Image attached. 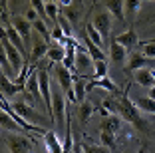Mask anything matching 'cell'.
Masks as SVG:
<instances>
[{"label": "cell", "mask_w": 155, "mask_h": 153, "mask_svg": "<svg viewBox=\"0 0 155 153\" xmlns=\"http://www.w3.org/2000/svg\"><path fill=\"white\" fill-rule=\"evenodd\" d=\"M117 108H119V115H121L127 123H131L135 129H139L141 133H147V131H149L147 123L143 121V117H141V109L129 99V91L127 90H125V94L117 99Z\"/></svg>", "instance_id": "6da1fadb"}, {"label": "cell", "mask_w": 155, "mask_h": 153, "mask_svg": "<svg viewBox=\"0 0 155 153\" xmlns=\"http://www.w3.org/2000/svg\"><path fill=\"white\" fill-rule=\"evenodd\" d=\"M52 121L58 125V131L66 133V123H68V104H66V94L60 88V84L52 81Z\"/></svg>", "instance_id": "7a4b0ae2"}, {"label": "cell", "mask_w": 155, "mask_h": 153, "mask_svg": "<svg viewBox=\"0 0 155 153\" xmlns=\"http://www.w3.org/2000/svg\"><path fill=\"white\" fill-rule=\"evenodd\" d=\"M2 145L10 153H32L34 141L26 131H2Z\"/></svg>", "instance_id": "3957f363"}, {"label": "cell", "mask_w": 155, "mask_h": 153, "mask_svg": "<svg viewBox=\"0 0 155 153\" xmlns=\"http://www.w3.org/2000/svg\"><path fill=\"white\" fill-rule=\"evenodd\" d=\"M54 72H56V80H58L60 88L64 90L68 101L78 104V99H76V90H74V72H70L68 68H64L62 64H54Z\"/></svg>", "instance_id": "277c9868"}, {"label": "cell", "mask_w": 155, "mask_h": 153, "mask_svg": "<svg viewBox=\"0 0 155 153\" xmlns=\"http://www.w3.org/2000/svg\"><path fill=\"white\" fill-rule=\"evenodd\" d=\"M0 42H2V50L6 52V58H8V62L12 64L14 72L20 76V72H22L24 66H26V62H24V54L8 40V36H6V30H2V38H0Z\"/></svg>", "instance_id": "5b68a950"}, {"label": "cell", "mask_w": 155, "mask_h": 153, "mask_svg": "<svg viewBox=\"0 0 155 153\" xmlns=\"http://www.w3.org/2000/svg\"><path fill=\"white\" fill-rule=\"evenodd\" d=\"M94 66H96V60L87 54V50L78 48V54H76V70H74V74H80V76H84V74H86V76H90L87 72H91V76H94Z\"/></svg>", "instance_id": "8992f818"}, {"label": "cell", "mask_w": 155, "mask_h": 153, "mask_svg": "<svg viewBox=\"0 0 155 153\" xmlns=\"http://www.w3.org/2000/svg\"><path fill=\"white\" fill-rule=\"evenodd\" d=\"M24 88H26V94L30 95V98L36 101L40 108H44L46 109V105H44V99H42V91H40V80H38V72L32 68V72H30V76H28V80H26V84H24Z\"/></svg>", "instance_id": "52a82bcc"}, {"label": "cell", "mask_w": 155, "mask_h": 153, "mask_svg": "<svg viewBox=\"0 0 155 153\" xmlns=\"http://www.w3.org/2000/svg\"><path fill=\"white\" fill-rule=\"evenodd\" d=\"M38 80H40V91H42V99H44V105H46V111L52 119V80L48 76L46 70L38 72Z\"/></svg>", "instance_id": "ba28073f"}, {"label": "cell", "mask_w": 155, "mask_h": 153, "mask_svg": "<svg viewBox=\"0 0 155 153\" xmlns=\"http://www.w3.org/2000/svg\"><path fill=\"white\" fill-rule=\"evenodd\" d=\"M91 24L100 30V34L104 36V40H107V36H110V32H111V24H114V16H111L107 10H101V12H97L96 16H94Z\"/></svg>", "instance_id": "9c48e42d"}, {"label": "cell", "mask_w": 155, "mask_h": 153, "mask_svg": "<svg viewBox=\"0 0 155 153\" xmlns=\"http://www.w3.org/2000/svg\"><path fill=\"white\" fill-rule=\"evenodd\" d=\"M12 108L16 109V111L20 113V115L26 119V121H30V123H34V125H44V123H48L44 119V117L40 115V113H36L30 105H26V104H22V101H16V104H12Z\"/></svg>", "instance_id": "30bf717a"}, {"label": "cell", "mask_w": 155, "mask_h": 153, "mask_svg": "<svg viewBox=\"0 0 155 153\" xmlns=\"http://www.w3.org/2000/svg\"><path fill=\"white\" fill-rule=\"evenodd\" d=\"M0 90H2V98L10 99V98H14V95L18 94V91H26V88H24L22 84H18V81L10 80L6 74H2V76H0Z\"/></svg>", "instance_id": "8fae6325"}, {"label": "cell", "mask_w": 155, "mask_h": 153, "mask_svg": "<svg viewBox=\"0 0 155 153\" xmlns=\"http://www.w3.org/2000/svg\"><path fill=\"white\" fill-rule=\"evenodd\" d=\"M12 26H14V30L24 38V44H30V34H32V28H34L32 22H28L24 16H16V18L12 20Z\"/></svg>", "instance_id": "7c38bea8"}, {"label": "cell", "mask_w": 155, "mask_h": 153, "mask_svg": "<svg viewBox=\"0 0 155 153\" xmlns=\"http://www.w3.org/2000/svg\"><path fill=\"white\" fill-rule=\"evenodd\" d=\"M44 143H46V149H48V153H66L64 151V143L60 141L58 133L52 129H48V133L44 135Z\"/></svg>", "instance_id": "4fadbf2b"}, {"label": "cell", "mask_w": 155, "mask_h": 153, "mask_svg": "<svg viewBox=\"0 0 155 153\" xmlns=\"http://www.w3.org/2000/svg\"><path fill=\"white\" fill-rule=\"evenodd\" d=\"M114 40L119 42V44H121L123 48L127 50V52H129V50H133L137 44H139V38H137L135 30H125V32H121V34H117Z\"/></svg>", "instance_id": "5bb4252c"}, {"label": "cell", "mask_w": 155, "mask_h": 153, "mask_svg": "<svg viewBox=\"0 0 155 153\" xmlns=\"http://www.w3.org/2000/svg\"><path fill=\"white\" fill-rule=\"evenodd\" d=\"M48 50H50V44L44 38H36V42H32V52L28 58L30 60H40L44 56H48Z\"/></svg>", "instance_id": "9a60e30c"}, {"label": "cell", "mask_w": 155, "mask_h": 153, "mask_svg": "<svg viewBox=\"0 0 155 153\" xmlns=\"http://www.w3.org/2000/svg\"><path fill=\"white\" fill-rule=\"evenodd\" d=\"M46 58L50 60L52 64H62L66 58V46L60 44V42H54V44H50V50H48V56Z\"/></svg>", "instance_id": "2e32d148"}, {"label": "cell", "mask_w": 155, "mask_h": 153, "mask_svg": "<svg viewBox=\"0 0 155 153\" xmlns=\"http://www.w3.org/2000/svg\"><path fill=\"white\" fill-rule=\"evenodd\" d=\"M135 81L139 84V86H143V88H153L155 86V70H147V68L137 70L135 72Z\"/></svg>", "instance_id": "e0dca14e"}, {"label": "cell", "mask_w": 155, "mask_h": 153, "mask_svg": "<svg viewBox=\"0 0 155 153\" xmlns=\"http://www.w3.org/2000/svg\"><path fill=\"white\" fill-rule=\"evenodd\" d=\"M121 119H123L121 115H114V113H111V115H107V117L101 119V127H100V129L110 131V133L115 135L119 129H121Z\"/></svg>", "instance_id": "ac0fdd59"}, {"label": "cell", "mask_w": 155, "mask_h": 153, "mask_svg": "<svg viewBox=\"0 0 155 153\" xmlns=\"http://www.w3.org/2000/svg\"><path fill=\"white\" fill-rule=\"evenodd\" d=\"M110 58H111V62H115V64H123L125 58H127V50L123 48L119 42L111 40L110 42Z\"/></svg>", "instance_id": "d6986e66"}, {"label": "cell", "mask_w": 155, "mask_h": 153, "mask_svg": "<svg viewBox=\"0 0 155 153\" xmlns=\"http://www.w3.org/2000/svg\"><path fill=\"white\" fill-rule=\"evenodd\" d=\"M105 10L114 16L115 20H123L125 18V12H123V0H104Z\"/></svg>", "instance_id": "ffe728a7"}, {"label": "cell", "mask_w": 155, "mask_h": 153, "mask_svg": "<svg viewBox=\"0 0 155 153\" xmlns=\"http://www.w3.org/2000/svg\"><path fill=\"white\" fill-rule=\"evenodd\" d=\"M94 111H96V108H94L91 101H82V104H78V119H80L82 123L90 121V117L94 115Z\"/></svg>", "instance_id": "44dd1931"}, {"label": "cell", "mask_w": 155, "mask_h": 153, "mask_svg": "<svg viewBox=\"0 0 155 153\" xmlns=\"http://www.w3.org/2000/svg\"><path fill=\"white\" fill-rule=\"evenodd\" d=\"M147 62H149V60H147L141 52H133V54L129 56V60H127V68L133 70V72H137V70H143V68L147 66Z\"/></svg>", "instance_id": "7402d4cb"}, {"label": "cell", "mask_w": 155, "mask_h": 153, "mask_svg": "<svg viewBox=\"0 0 155 153\" xmlns=\"http://www.w3.org/2000/svg\"><path fill=\"white\" fill-rule=\"evenodd\" d=\"M94 88H101L105 91H117V86H115L114 81L110 78H101V80H91L87 84V90H94Z\"/></svg>", "instance_id": "603a6c76"}, {"label": "cell", "mask_w": 155, "mask_h": 153, "mask_svg": "<svg viewBox=\"0 0 155 153\" xmlns=\"http://www.w3.org/2000/svg\"><path fill=\"white\" fill-rule=\"evenodd\" d=\"M84 42H86V50H87V54H90L91 58L96 60V62H97V60H105L104 48H100L97 44H94V42H91L90 38H87V34H86V40H84Z\"/></svg>", "instance_id": "cb8c5ba5"}, {"label": "cell", "mask_w": 155, "mask_h": 153, "mask_svg": "<svg viewBox=\"0 0 155 153\" xmlns=\"http://www.w3.org/2000/svg\"><path fill=\"white\" fill-rule=\"evenodd\" d=\"M0 125H2V131H24L22 127L14 121V119H12V117H10L6 111L0 113Z\"/></svg>", "instance_id": "d4e9b609"}, {"label": "cell", "mask_w": 155, "mask_h": 153, "mask_svg": "<svg viewBox=\"0 0 155 153\" xmlns=\"http://www.w3.org/2000/svg\"><path fill=\"white\" fill-rule=\"evenodd\" d=\"M139 2L141 0H123V12H125V18L133 20L139 12Z\"/></svg>", "instance_id": "484cf974"}, {"label": "cell", "mask_w": 155, "mask_h": 153, "mask_svg": "<svg viewBox=\"0 0 155 153\" xmlns=\"http://www.w3.org/2000/svg\"><path fill=\"white\" fill-rule=\"evenodd\" d=\"M6 36H8V40L12 42V44H14V46H16V48H18L20 52L24 54V50H26V44H24V38L20 36V34H18L16 30H14V26L6 28Z\"/></svg>", "instance_id": "4316f807"}, {"label": "cell", "mask_w": 155, "mask_h": 153, "mask_svg": "<svg viewBox=\"0 0 155 153\" xmlns=\"http://www.w3.org/2000/svg\"><path fill=\"white\" fill-rule=\"evenodd\" d=\"M86 34H87V38H90V40L91 42H94V44H97V46H100V48H104V36H101V34H100V30H97V28L96 26H94V24H86Z\"/></svg>", "instance_id": "83f0119b"}, {"label": "cell", "mask_w": 155, "mask_h": 153, "mask_svg": "<svg viewBox=\"0 0 155 153\" xmlns=\"http://www.w3.org/2000/svg\"><path fill=\"white\" fill-rule=\"evenodd\" d=\"M135 105H137L139 109H141V111L155 115V99H151L149 95H147V98H139V99L135 101Z\"/></svg>", "instance_id": "f1b7e54d"}, {"label": "cell", "mask_w": 155, "mask_h": 153, "mask_svg": "<svg viewBox=\"0 0 155 153\" xmlns=\"http://www.w3.org/2000/svg\"><path fill=\"white\" fill-rule=\"evenodd\" d=\"M60 14H62L64 18H68L70 22H72V26H76V24L80 22V12H78L74 6H68V8H60Z\"/></svg>", "instance_id": "f546056e"}, {"label": "cell", "mask_w": 155, "mask_h": 153, "mask_svg": "<svg viewBox=\"0 0 155 153\" xmlns=\"http://www.w3.org/2000/svg\"><path fill=\"white\" fill-rule=\"evenodd\" d=\"M101 78H107V62L105 60H97L94 66V80H101Z\"/></svg>", "instance_id": "4dcf8cb0"}, {"label": "cell", "mask_w": 155, "mask_h": 153, "mask_svg": "<svg viewBox=\"0 0 155 153\" xmlns=\"http://www.w3.org/2000/svg\"><path fill=\"white\" fill-rule=\"evenodd\" d=\"M46 12H48V18H50V22H58L60 18V6L58 2H46Z\"/></svg>", "instance_id": "1f68e13d"}, {"label": "cell", "mask_w": 155, "mask_h": 153, "mask_svg": "<svg viewBox=\"0 0 155 153\" xmlns=\"http://www.w3.org/2000/svg\"><path fill=\"white\" fill-rule=\"evenodd\" d=\"M100 141H101V145L107 147V149H114L115 147V137H114V133H110V131L100 129Z\"/></svg>", "instance_id": "d6a6232c"}, {"label": "cell", "mask_w": 155, "mask_h": 153, "mask_svg": "<svg viewBox=\"0 0 155 153\" xmlns=\"http://www.w3.org/2000/svg\"><path fill=\"white\" fill-rule=\"evenodd\" d=\"M58 24L62 30H64V34H66V38H72V34H74V26H72V22H70L68 18H64L62 14H60V18H58Z\"/></svg>", "instance_id": "836d02e7"}, {"label": "cell", "mask_w": 155, "mask_h": 153, "mask_svg": "<svg viewBox=\"0 0 155 153\" xmlns=\"http://www.w3.org/2000/svg\"><path fill=\"white\" fill-rule=\"evenodd\" d=\"M111 149L104 147V145H94V143H84L82 145V153H110Z\"/></svg>", "instance_id": "e575fe53"}, {"label": "cell", "mask_w": 155, "mask_h": 153, "mask_svg": "<svg viewBox=\"0 0 155 153\" xmlns=\"http://www.w3.org/2000/svg\"><path fill=\"white\" fill-rule=\"evenodd\" d=\"M141 54L147 60H155V42L153 40H147L145 44H141Z\"/></svg>", "instance_id": "d590c367"}, {"label": "cell", "mask_w": 155, "mask_h": 153, "mask_svg": "<svg viewBox=\"0 0 155 153\" xmlns=\"http://www.w3.org/2000/svg\"><path fill=\"white\" fill-rule=\"evenodd\" d=\"M24 18H26L28 22H32V24H34V22H36L38 18H40V14H38V10H34L32 6H30V8L26 10V16H24Z\"/></svg>", "instance_id": "8d00e7d4"}, {"label": "cell", "mask_w": 155, "mask_h": 153, "mask_svg": "<svg viewBox=\"0 0 155 153\" xmlns=\"http://www.w3.org/2000/svg\"><path fill=\"white\" fill-rule=\"evenodd\" d=\"M58 6L60 8H68V6H72V0H58Z\"/></svg>", "instance_id": "74e56055"}, {"label": "cell", "mask_w": 155, "mask_h": 153, "mask_svg": "<svg viewBox=\"0 0 155 153\" xmlns=\"http://www.w3.org/2000/svg\"><path fill=\"white\" fill-rule=\"evenodd\" d=\"M149 98H151V99H155V86H153V88H149Z\"/></svg>", "instance_id": "f35d334b"}, {"label": "cell", "mask_w": 155, "mask_h": 153, "mask_svg": "<svg viewBox=\"0 0 155 153\" xmlns=\"http://www.w3.org/2000/svg\"><path fill=\"white\" fill-rule=\"evenodd\" d=\"M2 153H10V151H8V149H6V147H4V145H2Z\"/></svg>", "instance_id": "ab89813d"}, {"label": "cell", "mask_w": 155, "mask_h": 153, "mask_svg": "<svg viewBox=\"0 0 155 153\" xmlns=\"http://www.w3.org/2000/svg\"><path fill=\"white\" fill-rule=\"evenodd\" d=\"M46 2H58V0H46Z\"/></svg>", "instance_id": "60d3db41"}, {"label": "cell", "mask_w": 155, "mask_h": 153, "mask_svg": "<svg viewBox=\"0 0 155 153\" xmlns=\"http://www.w3.org/2000/svg\"><path fill=\"white\" fill-rule=\"evenodd\" d=\"M10 2H20V0H10Z\"/></svg>", "instance_id": "b9f144b4"}, {"label": "cell", "mask_w": 155, "mask_h": 153, "mask_svg": "<svg viewBox=\"0 0 155 153\" xmlns=\"http://www.w3.org/2000/svg\"><path fill=\"white\" fill-rule=\"evenodd\" d=\"M97 2H100V0H94V4H97Z\"/></svg>", "instance_id": "7bdbcfd3"}, {"label": "cell", "mask_w": 155, "mask_h": 153, "mask_svg": "<svg viewBox=\"0 0 155 153\" xmlns=\"http://www.w3.org/2000/svg\"><path fill=\"white\" fill-rule=\"evenodd\" d=\"M139 153H143V151H139Z\"/></svg>", "instance_id": "ee69618b"}]
</instances>
